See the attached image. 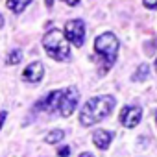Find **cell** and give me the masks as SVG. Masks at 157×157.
<instances>
[{
	"label": "cell",
	"instance_id": "cell-1",
	"mask_svg": "<svg viewBox=\"0 0 157 157\" xmlns=\"http://www.w3.org/2000/svg\"><path fill=\"white\" fill-rule=\"evenodd\" d=\"M115 104H117V100L111 94H102V96L89 98L83 104L82 111H80V124L83 128H89V126H94V124L102 122L105 117L111 115V111L115 109Z\"/></svg>",
	"mask_w": 157,
	"mask_h": 157
},
{
	"label": "cell",
	"instance_id": "cell-2",
	"mask_svg": "<svg viewBox=\"0 0 157 157\" xmlns=\"http://www.w3.org/2000/svg\"><path fill=\"white\" fill-rule=\"evenodd\" d=\"M118 50H120V44L113 32H104L94 39V52L102 57L104 70H109L115 65V61L118 59Z\"/></svg>",
	"mask_w": 157,
	"mask_h": 157
},
{
	"label": "cell",
	"instance_id": "cell-3",
	"mask_svg": "<svg viewBox=\"0 0 157 157\" xmlns=\"http://www.w3.org/2000/svg\"><path fill=\"white\" fill-rule=\"evenodd\" d=\"M43 48L44 52L56 59V61H68L70 59V48H68V43L63 35L61 30L54 28L50 30L44 37H43Z\"/></svg>",
	"mask_w": 157,
	"mask_h": 157
},
{
	"label": "cell",
	"instance_id": "cell-4",
	"mask_svg": "<svg viewBox=\"0 0 157 157\" xmlns=\"http://www.w3.org/2000/svg\"><path fill=\"white\" fill-rule=\"evenodd\" d=\"M63 35H65L67 43L76 44V46H83V43H85V22L80 19L67 21L63 26Z\"/></svg>",
	"mask_w": 157,
	"mask_h": 157
},
{
	"label": "cell",
	"instance_id": "cell-5",
	"mask_svg": "<svg viewBox=\"0 0 157 157\" xmlns=\"http://www.w3.org/2000/svg\"><path fill=\"white\" fill-rule=\"evenodd\" d=\"M78 102H80V91L76 87H68L63 91V96H61V104H59V109L57 113L63 117V118H68L76 107H78Z\"/></svg>",
	"mask_w": 157,
	"mask_h": 157
},
{
	"label": "cell",
	"instance_id": "cell-6",
	"mask_svg": "<svg viewBox=\"0 0 157 157\" xmlns=\"http://www.w3.org/2000/svg\"><path fill=\"white\" fill-rule=\"evenodd\" d=\"M142 118V109L140 105H124L120 111V124L128 129L135 128Z\"/></svg>",
	"mask_w": 157,
	"mask_h": 157
},
{
	"label": "cell",
	"instance_id": "cell-7",
	"mask_svg": "<svg viewBox=\"0 0 157 157\" xmlns=\"http://www.w3.org/2000/svg\"><path fill=\"white\" fill-rule=\"evenodd\" d=\"M61 96H63V91H52V93H48L44 98H41L35 107H37V109H43V111H48V113H54V111L59 109Z\"/></svg>",
	"mask_w": 157,
	"mask_h": 157
},
{
	"label": "cell",
	"instance_id": "cell-8",
	"mask_svg": "<svg viewBox=\"0 0 157 157\" xmlns=\"http://www.w3.org/2000/svg\"><path fill=\"white\" fill-rule=\"evenodd\" d=\"M44 76V65L41 61H32L24 70H22V80L28 83H37Z\"/></svg>",
	"mask_w": 157,
	"mask_h": 157
},
{
	"label": "cell",
	"instance_id": "cell-9",
	"mask_svg": "<svg viewBox=\"0 0 157 157\" xmlns=\"http://www.w3.org/2000/svg\"><path fill=\"white\" fill-rule=\"evenodd\" d=\"M113 140V133L111 131H105V129H96L93 133V144L98 148V150H107L109 144Z\"/></svg>",
	"mask_w": 157,
	"mask_h": 157
},
{
	"label": "cell",
	"instance_id": "cell-10",
	"mask_svg": "<svg viewBox=\"0 0 157 157\" xmlns=\"http://www.w3.org/2000/svg\"><path fill=\"white\" fill-rule=\"evenodd\" d=\"M32 2V0H6V6H8V10H11L13 13H22L26 8H28V4Z\"/></svg>",
	"mask_w": 157,
	"mask_h": 157
},
{
	"label": "cell",
	"instance_id": "cell-11",
	"mask_svg": "<svg viewBox=\"0 0 157 157\" xmlns=\"http://www.w3.org/2000/svg\"><path fill=\"white\" fill-rule=\"evenodd\" d=\"M63 139H65V131H63V129H52V131L46 133V137H44L46 144H59Z\"/></svg>",
	"mask_w": 157,
	"mask_h": 157
},
{
	"label": "cell",
	"instance_id": "cell-12",
	"mask_svg": "<svg viewBox=\"0 0 157 157\" xmlns=\"http://www.w3.org/2000/svg\"><path fill=\"white\" fill-rule=\"evenodd\" d=\"M148 74H150V67H148L146 63H142V65H139V68H137L135 74L131 76V80H133V82H144L146 78H148Z\"/></svg>",
	"mask_w": 157,
	"mask_h": 157
},
{
	"label": "cell",
	"instance_id": "cell-13",
	"mask_svg": "<svg viewBox=\"0 0 157 157\" xmlns=\"http://www.w3.org/2000/svg\"><path fill=\"white\" fill-rule=\"evenodd\" d=\"M21 61H22V50H21V48H13V50L8 54L6 63H8V65H19Z\"/></svg>",
	"mask_w": 157,
	"mask_h": 157
},
{
	"label": "cell",
	"instance_id": "cell-14",
	"mask_svg": "<svg viewBox=\"0 0 157 157\" xmlns=\"http://www.w3.org/2000/svg\"><path fill=\"white\" fill-rule=\"evenodd\" d=\"M70 155V146H61L57 148V157H68Z\"/></svg>",
	"mask_w": 157,
	"mask_h": 157
},
{
	"label": "cell",
	"instance_id": "cell-15",
	"mask_svg": "<svg viewBox=\"0 0 157 157\" xmlns=\"http://www.w3.org/2000/svg\"><path fill=\"white\" fill-rule=\"evenodd\" d=\"M142 4L148 10H157V0H142Z\"/></svg>",
	"mask_w": 157,
	"mask_h": 157
},
{
	"label": "cell",
	"instance_id": "cell-16",
	"mask_svg": "<svg viewBox=\"0 0 157 157\" xmlns=\"http://www.w3.org/2000/svg\"><path fill=\"white\" fill-rule=\"evenodd\" d=\"M6 118H8V111H2V113H0V129L4 128V124H6Z\"/></svg>",
	"mask_w": 157,
	"mask_h": 157
},
{
	"label": "cell",
	"instance_id": "cell-17",
	"mask_svg": "<svg viewBox=\"0 0 157 157\" xmlns=\"http://www.w3.org/2000/svg\"><path fill=\"white\" fill-rule=\"evenodd\" d=\"M65 4L67 6H78V4H80V0H65Z\"/></svg>",
	"mask_w": 157,
	"mask_h": 157
},
{
	"label": "cell",
	"instance_id": "cell-18",
	"mask_svg": "<svg viewBox=\"0 0 157 157\" xmlns=\"http://www.w3.org/2000/svg\"><path fill=\"white\" fill-rule=\"evenodd\" d=\"M80 157H94V155L89 153V151H83V153H80Z\"/></svg>",
	"mask_w": 157,
	"mask_h": 157
},
{
	"label": "cell",
	"instance_id": "cell-19",
	"mask_svg": "<svg viewBox=\"0 0 157 157\" xmlns=\"http://www.w3.org/2000/svg\"><path fill=\"white\" fill-rule=\"evenodd\" d=\"M44 4H46V8H52L54 6V0H44Z\"/></svg>",
	"mask_w": 157,
	"mask_h": 157
},
{
	"label": "cell",
	"instance_id": "cell-20",
	"mask_svg": "<svg viewBox=\"0 0 157 157\" xmlns=\"http://www.w3.org/2000/svg\"><path fill=\"white\" fill-rule=\"evenodd\" d=\"M2 26H4V17L0 15V28H2Z\"/></svg>",
	"mask_w": 157,
	"mask_h": 157
},
{
	"label": "cell",
	"instance_id": "cell-21",
	"mask_svg": "<svg viewBox=\"0 0 157 157\" xmlns=\"http://www.w3.org/2000/svg\"><path fill=\"white\" fill-rule=\"evenodd\" d=\"M155 70H157V59H155Z\"/></svg>",
	"mask_w": 157,
	"mask_h": 157
},
{
	"label": "cell",
	"instance_id": "cell-22",
	"mask_svg": "<svg viewBox=\"0 0 157 157\" xmlns=\"http://www.w3.org/2000/svg\"><path fill=\"white\" fill-rule=\"evenodd\" d=\"M155 120H157V113H155Z\"/></svg>",
	"mask_w": 157,
	"mask_h": 157
}]
</instances>
